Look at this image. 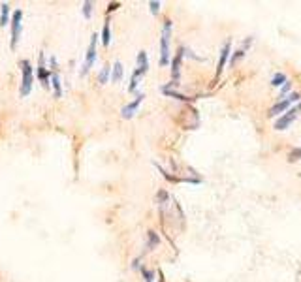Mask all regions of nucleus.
Wrapping results in <instances>:
<instances>
[{
    "label": "nucleus",
    "mask_w": 301,
    "mask_h": 282,
    "mask_svg": "<svg viewBox=\"0 0 301 282\" xmlns=\"http://www.w3.org/2000/svg\"><path fill=\"white\" fill-rule=\"evenodd\" d=\"M243 57H245V49H237L235 53H233V57H232L230 64H232V66H235V62L239 61V59H243Z\"/></svg>",
    "instance_id": "aec40b11"
},
{
    "label": "nucleus",
    "mask_w": 301,
    "mask_h": 282,
    "mask_svg": "<svg viewBox=\"0 0 301 282\" xmlns=\"http://www.w3.org/2000/svg\"><path fill=\"white\" fill-rule=\"evenodd\" d=\"M96 42H98V34H93L91 36V43H89V49H87V57H85V62H83V70H81L83 75L93 68V64L96 61Z\"/></svg>",
    "instance_id": "7ed1b4c3"
},
{
    "label": "nucleus",
    "mask_w": 301,
    "mask_h": 282,
    "mask_svg": "<svg viewBox=\"0 0 301 282\" xmlns=\"http://www.w3.org/2000/svg\"><path fill=\"white\" fill-rule=\"evenodd\" d=\"M51 83H53V88H55V96L60 98V96H62V88H60V77L57 72L51 75Z\"/></svg>",
    "instance_id": "f8f14e48"
},
{
    "label": "nucleus",
    "mask_w": 301,
    "mask_h": 282,
    "mask_svg": "<svg viewBox=\"0 0 301 282\" xmlns=\"http://www.w3.org/2000/svg\"><path fill=\"white\" fill-rule=\"evenodd\" d=\"M288 90H290V81H286V83L282 85V88H280V92H282V94H286Z\"/></svg>",
    "instance_id": "393cba45"
},
{
    "label": "nucleus",
    "mask_w": 301,
    "mask_h": 282,
    "mask_svg": "<svg viewBox=\"0 0 301 282\" xmlns=\"http://www.w3.org/2000/svg\"><path fill=\"white\" fill-rule=\"evenodd\" d=\"M286 98H288L290 102L294 104V102H300V100H301V94H300V92H292V94H288Z\"/></svg>",
    "instance_id": "4be33fe9"
},
{
    "label": "nucleus",
    "mask_w": 301,
    "mask_h": 282,
    "mask_svg": "<svg viewBox=\"0 0 301 282\" xmlns=\"http://www.w3.org/2000/svg\"><path fill=\"white\" fill-rule=\"evenodd\" d=\"M286 81H288V79H286V75L284 74H275L273 75V79H271V85L273 87H282Z\"/></svg>",
    "instance_id": "dca6fc26"
},
{
    "label": "nucleus",
    "mask_w": 301,
    "mask_h": 282,
    "mask_svg": "<svg viewBox=\"0 0 301 282\" xmlns=\"http://www.w3.org/2000/svg\"><path fill=\"white\" fill-rule=\"evenodd\" d=\"M169 36H171V21H164L162 28V38H160V64L166 66L169 62Z\"/></svg>",
    "instance_id": "f257e3e1"
},
{
    "label": "nucleus",
    "mask_w": 301,
    "mask_h": 282,
    "mask_svg": "<svg viewBox=\"0 0 301 282\" xmlns=\"http://www.w3.org/2000/svg\"><path fill=\"white\" fill-rule=\"evenodd\" d=\"M149 6H151L153 13H158V10H160V2H149Z\"/></svg>",
    "instance_id": "5701e85b"
},
{
    "label": "nucleus",
    "mask_w": 301,
    "mask_h": 282,
    "mask_svg": "<svg viewBox=\"0 0 301 282\" xmlns=\"http://www.w3.org/2000/svg\"><path fill=\"white\" fill-rule=\"evenodd\" d=\"M162 92H164V94H168V96H171V98L183 100V102H188V100H192V98H188V96H185V94H179V92H175V90H169V88H164V87H162Z\"/></svg>",
    "instance_id": "4468645a"
},
{
    "label": "nucleus",
    "mask_w": 301,
    "mask_h": 282,
    "mask_svg": "<svg viewBox=\"0 0 301 282\" xmlns=\"http://www.w3.org/2000/svg\"><path fill=\"white\" fill-rule=\"evenodd\" d=\"M91 12H93V2H85L83 4V15L89 19L91 17Z\"/></svg>",
    "instance_id": "412c9836"
},
{
    "label": "nucleus",
    "mask_w": 301,
    "mask_h": 282,
    "mask_svg": "<svg viewBox=\"0 0 301 282\" xmlns=\"http://www.w3.org/2000/svg\"><path fill=\"white\" fill-rule=\"evenodd\" d=\"M230 49H232V42H226L224 43V47H222V51H220V59H218V64H217V79L220 77V74L224 72V66H226V61H228L230 57Z\"/></svg>",
    "instance_id": "0eeeda50"
},
{
    "label": "nucleus",
    "mask_w": 301,
    "mask_h": 282,
    "mask_svg": "<svg viewBox=\"0 0 301 282\" xmlns=\"http://www.w3.org/2000/svg\"><path fill=\"white\" fill-rule=\"evenodd\" d=\"M21 68H23V81H21V96H28L30 90H32V66L28 61L21 62Z\"/></svg>",
    "instance_id": "f03ea898"
},
{
    "label": "nucleus",
    "mask_w": 301,
    "mask_h": 282,
    "mask_svg": "<svg viewBox=\"0 0 301 282\" xmlns=\"http://www.w3.org/2000/svg\"><path fill=\"white\" fill-rule=\"evenodd\" d=\"M108 77H109V66H106V68H102V72H100V75H98L100 85H104V83L108 81Z\"/></svg>",
    "instance_id": "f3484780"
},
{
    "label": "nucleus",
    "mask_w": 301,
    "mask_h": 282,
    "mask_svg": "<svg viewBox=\"0 0 301 282\" xmlns=\"http://www.w3.org/2000/svg\"><path fill=\"white\" fill-rule=\"evenodd\" d=\"M0 8H2V13H0V25L6 26L8 25V13H10V6H8V4H2Z\"/></svg>",
    "instance_id": "2eb2a0df"
},
{
    "label": "nucleus",
    "mask_w": 301,
    "mask_h": 282,
    "mask_svg": "<svg viewBox=\"0 0 301 282\" xmlns=\"http://www.w3.org/2000/svg\"><path fill=\"white\" fill-rule=\"evenodd\" d=\"M109 42H111V30H109V21H106V25L102 28V43L109 45Z\"/></svg>",
    "instance_id": "ddd939ff"
},
{
    "label": "nucleus",
    "mask_w": 301,
    "mask_h": 282,
    "mask_svg": "<svg viewBox=\"0 0 301 282\" xmlns=\"http://www.w3.org/2000/svg\"><path fill=\"white\" fill-rule=\"evenodd\" d=\"M143 98H145L143 94H138V96H136V98H134L132 102L128 104V106H124V108H122V117H124V119H130V117H134Z\"/></svg>",
    "instance_id": "6e6552de"
},
{
    "label": "nucleus",
    "mask_w": 301,
    "mask_h": 282,
    "mask_svg": "<svg viewBox=\"0 0 301 282\" xmlns=\"http://www.w3.org/2000/svg\"><path fill=\"white\" fill-rule=\"evenodd\" d=\"M38 77L44 83V87H49V68L46 66V57L40 53V62H38Z\"/></svg>",
    "instance_id": "1a4fd4ad"
},
{
    "label": "nucleus",
    "mask_w": 301,
    "mask_h": 282,
    "mask_svg": "<svg viewBox=\"0 0 301 282\" xmlns=\"http://www.w3.org/2000/svg\"><path fill=\"white\" fill-rule=\"evenodd\" d=\"M111 79H113V83H119L120 79H122V64L120 62H115L113 72H111Z\"/></svg>",
    "instance_id": "9b49d317"
},
{
    "label": "nucleus",
    "mask_w": 301,
    "mask_h": 282,
    "mask_svg": "<svg viewBox=\"0 0 301 282\" xmlns=\"http://www.w3.org/2000/svg\"><path fill=\"white\" fill-rule=\"evenodd\" d=\"M298 113H300V109L298 108H294V109H288L280 119H278L277 123H275V130H278V132H282V130H286L290 124L296 121V117H298Z\"/></svg>",
    "instance_id": "39448f33"
},
{
    "label": "nucleus",
    "mask_w": 301,
    "mask_h": 282,
    "mask_svg": "<svg viewBox=\"0 0 301 282\" xmlns=\"http://www.w3.org/2000/svg\"><path fill=\"white\" fill-rule=\"evenodd\" d=\"M119 6H120L119 2H111V4H109V8H108V12H113V10H117Z\"/></svg>",
    "instance_id": "b1692460"
},
{
    "label": "nucleus",
    "mask_w": 301,
    "mask_h": 282,
    "mask_svg": "<svg viewBox=\"0 0 301 282\" xmlns=\"http://www.w3.org/2000/svg\"><path fill=\"white\" fill-rule=\"evenodd\" d=\"M21 19H23V12L21 10H15L12 17V47L17 45L19 42V36H21Z\"/></svg>",
    "instance_id": "20e7f679"
},
{
    "label": "nucleus",
    "mask_w": 301,
    "mask_h": 282,
    "mask_svg": "<svg viewBox=\"0 0 301 282\" xmlns=\"http://www.w3.org/2000/svg\"><path fill=\"white\" fill-rule=\"evenodd\" d=\"M160 243V239H158V235L155 232H149V248H155V246Z\"/></svg>",
    "instance_id": "a211bd4d"
},
{
    "label": "nucleus",
    "mask_w": 301,
    "mask_h": 282,
    "mask_svg": "<svg viewBox=\"0 0 301 282\" xmlns=\"http://www.w3.org/2000/svg\"><path fill=\"white\" fill-rule=\"evenodd\" d=\"M290 104H292V102H290L288 98H286V100H280V102H277V104H275V106H273V108L269 109V113H267V117H275V115H278V113H286V111L290 109Z\"/></svg>",
    "instance_id": "9d476101"
},
{
    "label": "nucleus",
    "mask_w": 301,
    "mask_h": 282,
    "mask_svg": "<svg viewBox=\"0 0 301 282\" xmlns=\"http://www.w3.org/2000/svg\"><path fill=\"white\" fill-rule=\"evenodd\" d=\"M288 160H290V162H298V160H301V147L300 149H294V151H290Z\"/></svg>",
    "instance_id": "6ab92c4d"
},
{
    "label": "nucleus",
    "mask_w": 301,
    "mask_h": 282,
    "mask_svg": "<svg viewBox=\"0 0 301 282\" xmlns=\"http://www.w3.org/2000/svg\"><path fill=\"white\" fill-rule=\"evenodd\" d=\"M183 57H185V49L181 47L177 51V55H175V59L171 62V77H173V85H177V81H179V70H181V62H183Z\"/></svg>",
    "instance_id": "423d86ee"
}]
</instances>
